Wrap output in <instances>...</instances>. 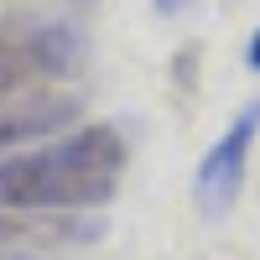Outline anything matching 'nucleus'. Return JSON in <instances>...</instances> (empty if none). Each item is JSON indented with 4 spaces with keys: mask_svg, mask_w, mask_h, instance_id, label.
<instances>
[{
    "mask_svg": "<svg viewBox=\"0 0 260 260\" xmlns=\"http://www.w3.org/2000/svg\"><path fill=\"white\" fill-rule=\"evenodd\" d=\"M125 136L115 125H78L62 141L16 151L0 161V208L6 213H94L120 192Z\"/></svg>",
    "mask_w": 260,
    "mask_h": 260,
    "instance_id": "nucleus-1",
    "label": "nucleus"
},
{
    "mask_svg": "<svg viewBox=\"0 0 260 260\" xmlns=\"http://www.w3.org/2000/svg\"><path fill=\"white\" fill-rule=\"evenodd\" d=\"M83 62H89V42L78 26L47 16H0V104L78 78Z\"/></svg>",
    "mask_w": 260,
    "mask_h": 260,
    "instance_id": "nucleus-2",
    "label": "nucleus"
},
{
    "mask_svg": "<svg viewBox=\"0 0 260 260\" xmlns=\"http://www.w3.org/2000/svg\"><path fill=\"white\" fill-rule=\"evenodd\" d=\"M255 136H260V99H250L245 110L219 130V141L203 151L198 172H192V203H198L203 219H224L234 208V198H240V187H245V172H250Z\"/></svg>",
    "mask_w": 260,
    "mask_h": 260,
    "instance_id": "nucleus-3",
    "label": "nucleus"
},
{
    "mask_svg": "<svg viewBox=\"0 0 260 260\" xmlns=\"http://www.w3.org/2000/svg\"><path fill=\"white\" fill-rule=\"evenodd\" d=\"M78 115V99L73 94H57V89H42V94H26V99H6L0 104V156H16L26 141H42L62 130Z\"/></svg>",
    "mask_w": 260,
    "mask_h": 260,
    "instance_id": "nucleus-4",
    "label": "nucleus"
},
{
    "mask_svg": "<svg viewBox=\"0 0 260 260\" xmlns=\"http://www.w3.org/2000/svg\"><path fill=\"white\" fill-rule=\"evenodd\" d=\"M0 234H16L31 245H94L104 224L94 213H16V219H0Z\"/></svg>",
    "mask_w": 260,
    "mask_h": 260,
    "instance_id": "nucleus-5",
    "label": "nucleus"
},
{
    "mask_svg": "<svg viewBox=\"0 0 260 260\" xmlns=\"http://www.w3.org/2000/svg\"><path fill=\"white\" fill-rule=\"evenodd\" d=\"M245 62H250V68H255V73H260V26H255V31H250V47H245Z\"/></svg>",
    "mask_w": 260,
    "mask_h": 260,
    "instance_id": "nucleus-6",
    "label": "nucleus"
},
{
    "mask_svg": "<svg viewBox=\"0 0 260 260\" xmlns=\"http://www.w3.org/2000/svg\"><path fill=\"white\" fill-rule=\"evenodd\" d=\"M151 6H156L161 16H177V11H187V0H151Z\"/></svg>",
    "mask_w": 260,
    "mask_h": 260,
    "instance_id": "nucleus-7",
    "label": "nucleus"
},
{
    "mask_svg": "<svg viewBox=\"0 0 260 260\" xmlns=\"http://www.w3.org/2000/svg\"><path fill=\"white\" fill-rule=\"evenodd\" d=\"M0 260H37V255H26V250H11V255H0Z\"/></svg>",
    "mask_w": 260,
    "mask_h": 260,
    "instance_id": "nucleus-8",
    "label": "nucleus"
}]
</instances>
